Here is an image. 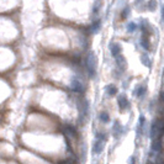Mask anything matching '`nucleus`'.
<instances>
[{
    "label": "nucleus",
    "mask_w": 164,
    "mask_h": 164,
    "mask_svg": "<svg viewBox=\"0 0 164 164\" xmlns=\"http://www.w3.org/2000/svg\"><path fill=\"white\" fill-rule=\"evenodd\" d=\"M136 30H137V24H136V22H133V21L128 22V24H127V32L132 33V32H135Z\"/></svg>",
    "instance_id": "dca6fc26"
},
{
    "label": "nucleus",
    "mask_w": 164,
    "mask_h": 164,
    "mask_svg": "<svg viewBox=\"0 0 164 164\" xmlns=\"http://www.w3.org/2000/svg\"><path fill=\"white\" fill-rule=\"evenodd\" d=\"M146 93H147V87L144 84H140V85H137V88L133 90V95H135L136 98L141 99L146 95Z\"/></svg>",
    "instance_id": "6e6552de"
},
{
    "label": "nucleus",
    "mask_w": 164,
    "mask_h": 164,
    "mask_svg": "<svg viewBox=\"0 0 164 164\" xmlns=\"http://www.w3.org/2000/svg\"><path fill=\"white\" fill-rule=\"evenodd\" d=\"M162 130H163V122L159 120V118H155V120L152 122L151 128H149V138L152 141L158 140V137L161 136V133H162Z\"/></svg>",
    "instance_id": "7ed1b4c3"
},
{
    "label": "nucleus",
    "mask_w": 164,
    "mask_h": 164,
    "mask_svg": "<svg viewBox=\"0 0 164 164\" xmlns=\"http://www.w3.org/2000/svg\"><path fill=\"white\" fill-rule=\"evenodd\" d=\"M111 131H112V136L115 137V138H120V137L124 135V127H122V125L118 121L114 122Z\"/></svg>",
    "instance_id": "39448f33"
},
{
    "label": "nucleus",
    "mask_w": 164,
    "mask_h": 164,
    "mask_svg": "<svg viewBox=\"0 0 164 164\" xmlns=\"http://www.w3.org/2000/svg\"><path fill=\"white\" fill-rule=\"evenodd\" d=\"M141 62H142V64H143V65H146L147 68H149L151 64H152V61H151L149 56H148V54L146 53V52L141 54Z\"/></svg>",
    "instance_id": "ddd939ff"
},
{
    "label": "nucleus",
    "mask_w": 164,
    "mask_h": 164,
    "mask_svg": "<svg viewBox=\"0 0 164 164\" xmlns=\"http://www.w3.org/2000/svg\"><path fill=\"white\" fill-rule=\"evenodd\" d=\"M100 25H101V22H100V20H96L93 22V25H91V32L93 33H96L100 30Z\"/></svg>",
    "instance_id": "2eb2a0df"
},
{
    "label": "nucleus",
    "mask_w": 164,
    "mask_h": 164,
    "mask_svg": "<svg viewBox=\"0 0 164 164\" xmlns=\"http://www.w3.org/2000/svg\"><path fill=\"white\" fill-rule=\"evenodd\" d=\"M127 163H128V164H136V157H135V155H131V157H128Z\"/></svg>",
    "instance_id": "aec40b11"
},
{
    "label": "nucleus",
    "mask_w": 164,
    "mask_h": 164,
    "mask_svg": "<svg viewBox=\"0 0 164 164\" xmlns=\"http://www.w3.org/2000/svg\"><path fill=\"white\" fill-rule=\"evenodd\" d=\"M161 22L164 25V4L162 6V10H161Z\"/></svg>",
    "instance_id": "412c9836"
},
{
    "label": "nucleus",
    "mask_w": 164,
    "mask_h": 164,
    "mask_svg": "<svg viewBox=\"0 0 164 164\" xmlns=\"http://www.w3.org/2000/svg\"><path fill=\"white\" fill-rule=\"evenodd\" d=\"M109 50L111 52V56L115 58V57H117L118 54H121L122 53V48L120 46V43H117V42H110L109 44Z\"/></svg>",
    "instance_id": "0eeeda50"
},
{
    "label": "nucleus",
    "mask_w": 164,
    "mask_h": 164,
    "mask_svg": "<svg viewBox=\"0 0 164 164\" xmlns=\"http://www.w3.org/2000/svg\"><path fill=\"white\" fill-rule=\"evenodd\" d=\"M87 69L91 78L96 77V73H98V58H96L94 52H90L87 57Z\"/></svg>",
    "instance_id": "f257e3e1"
},
{
    "label": "nucleus",
    "mask_w": 164,
    "mask_h": 164,
    "mask_svg": "<svg viewBox=\"0 0 164 164\" xmlns=\"http://www.w3.org/2000/svg\"><path fill=\"white\" fill-rule=\"evenodd\" d=\"M140 1H141V0H136V4H138Z\"/></svg>",
    "instance_id": "4be33fe9"
},
{
    "label": "nucleus",
    "mask_w": 164,
    "mask_h": 164,
    "mask_svg": "<svg viewBox=\"0 0 164 164\" xmlns=\"http://www.w3.org/2000/svg\"><path fill=\"white\" fill-rule=\"evenodd\" d=\"M99 7H100V4H99V1H96L95 5H94V7H93V13H94V14H98Z\"/></svg>",
    "instance_id": "6ab92c4d"
},
{
    "label": "nucleus",
    "mask_w": 164,
    "mask_h": 164,
    "mask_svg": "<svg viewBox=\"0 0 164 164\" xmlns=\"http://www.w3.org/2000/svg\"><path fill=\"white\" fill-rule=\"evenodd\" d=\"M105 93L109 96H115L117 94V88H116V85H114V84H109V85H106V88H105Z\"/></svg>",
    "instance_id": "9b49d317"
},
{
    "label": "nucleus",
    "mask_w": 164,
    "mask_h": 164,
    "mask_svg": "<svg viewBox=\"0 0 164 164\" xmlns=\"http://www.w3.org/2000/svg\"><path fill=\"white\" fill-rule=\"evenodd\" d=\"M99 118H100V121H101V122H104V124H107V122H110V116H109V114H107V112H105V111L100 112Z\"/></svg>",
    "instance_id": "4468645a"
},
{
    "label": "nucleus",
    "mask_w": 164,
    "mask_h": 164,
    "mask_svg": "<svg viewBox=\"0 0 164 164\" xmlns=\"http://www.w3.org/2000/svg\"><path fill=\"white\" fill-rule=\"evenodd\" d=\"M72 89L77 93H80L81 90H83V83H81L78 78H74L73 81H72Z\"/></svg>",
    "instance_id": "9d476101"
},
{
    "label": "nucleus",
    "mask_w": 164,
    "mask_h": 164,
    "mask_svg": "<svg viewBox=\"0 0 164 164\" xmlns=\"http://www.w3.org/2000/svg\"><path fill=\"white\" fill-rule=\"evenodd\" d=\"M140 43H141V46H142L143 50H146V51L151 50V41H149V36L148 35L142 33V35H141V38H140Z\"/></svg>",
    "instance_id": "1a4fd4ad"
},
{
    "label": "nucleus",
    "mask_w": 164,
    "mask_h": 164,
    "mask_svg": "<svg viewBox=\"0 0 164 164\" xmlns=\"http://www.w3.org/2000/svg\"><path fill=\"white\" fill-rule=\"evenodd\" d=\"M117 104L121 111H126L130 109V100L125 94H120L117 96Z\"/></svg>",
    "instance_id": "20e7f679"
},
{
    "label": "nucleus",
    "mask_w": 164,
    "mask_h": 164,
    "mask_svg": "<svg viewBox=\"0 0 164 164\" xmlns=\"http://www.w3.org/2000/svg\"><path fill=\"white\" fill-rule=\"evenodd\" d=\"M105 142H106V137L104 133H96L95 136V140H94V143H93V152L94 154H100L105 147Z\"/></svg>",
    "instance_id": "f03ea898"
},
{
    "label": "nucleus",
    "mask_w": 164,
    "mask_h": 164,
    "mask_svg": "<svg viewBox=\"0 0 164 164\" xmlns=\"http://www.w3.org/2000/svg\"><path fill=\"white\" fill-rule=\"evenodd\" d=\"M115 61H116V64H117V68L121 70V72H125L127 69V61H126L125 56L124 54H118L117 57H115Z\"/></svg>",
    "instance_id": "423d86ee"
},
{
    "label": "nucleus",
    "mask_w": 164,
    "mask_h": 164,
    "mask_svg": "<svg viewBox=\"0 0 164 164\" xmlns=\"http://www.w3.org/2000/svg\"><path fill=\"white\" fill-rule=\"evenodd\" d=\"M144 124H146V117H144V115H141L138 120V125H137V135L138 136L141 135V132H143Z\"/></svg>",
    "instance_id": "f8f14e48"
},
{
    "label": "nucleus",
    "mask_w": 164,
    "mask_h": 164,
    "mask_svg": "<svg viewBox=\"0 0 164 164\" xmlns=\"http://www.w3.org/2000/svg\"><path fill=\"white\" fill-rule=\"evenodd\" d=\"M147 6L149 11H155V9H157V0H149L147 3Z\"/></svg>",
    "instance_id": "f3484780"
},
{
    "label": "nucleus",
    "mask_w": 164,
    "mask_h": 164,
    "mask_svg": "<svg viewBox=\"0 0 164 164\" xmlns=\"http://www.w3.org/2000/svg\"><path fill=\"white\" fill-rule=\"evenodd\" d=\"M128 14H130V7L127 6V7H125V9H124V11H122L121 17H122V19H126V17L128 16Z\"/></svg>",
    "instance_id": "a211bd4d"
}]
</instances>
